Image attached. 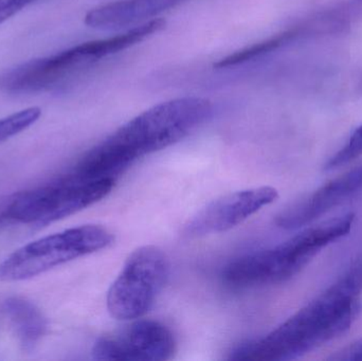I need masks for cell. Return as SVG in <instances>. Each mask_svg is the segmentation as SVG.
I'll return each instance as SVG.
<instances>
[{
    "label": "cell",
    "instance_id": "1",
    "mask_svg": "<svg viewBox=\"0 0 362 361\" xmlns=\"http://www.w3.org/2000/svg\"><path fill=\"white\" fill-rule=\"evenodd\" d=\"M361 294L362 256L325 292L276 330L236 347L229 360H298L350 331L361 312Z\"/></svg>",
    "mask_w": 362,
    "mask_h": 361
},
{
    "label": "cell",
    "instance_id": "2",
    "mask_svg": "<svg viewBox=\"0 0 362 361\" xmlns=\"http://www.w3.org/2000/svg\"><path fill=\"white\" fill-rule=\"evenodd\" d=\"M354 222V213L344 214L304 229L269 249L242 256L226 267L223 283L233 290L284 283L308 266L325 247L348 235Z\"/></svg>",
    "mask_w": 362,
    "mask_h": 361
},
{
    "label": "cell",
    "instance_id": "3",
    "mask_svg": "<svg viewBox=\"0 0 362 361\" xmlns=\"http://www.w3.org/2000/svg\"><path fill=\"white\" fill-rule=\"evenodd\" d=\"M213 114L204 97H187L163 102L121 126L104 141L129 165L137 159L177 143Z\"/></svg>",
    "mask_w": 362,
    "mask_h": 361
},
{
    "label": "cell",
    "instance_id": "4",
    "mask_svg": "<svg viewBox=\"0 0 362 361\" xmlns=\"http://www.w3.org/2000/svg\"><path fill=\"white\" fill-rule=\"evenodd\" d=\"M132 31L83 42L50 57H38L0 74V90L11 95L49 90L95 61L135 46Z\"/></svg>",
    "mask_w": 362,
    "mask_h": 361
},
{
    "label": "cell",
    "instance_id": "5",
    "mask_svg": "<svg viewBox=\"0 0 362 361\" xmlns=\"http://www.w3.org/2000/svg\"><path fill=\"white\" fill-rule=\"evenodd\" d=\"M112 231L83 225L31 242L0 263V281L18 282L42 275L70 261L95 254L114 243Z\"/></svg>",
    "mask_w": 362,
    "mask_h": 361
},
{
    "label": "cell",
    "instance_id": "6",
    "mask_svg": "<svg viewBox=\"0 0 362 361\" xmlns=\"http://www.w3.org/2000/svg\"><path fill=\"white\" fill-rule=\"evenodd\" d=\"M115 184L112 179L82 180L68 174L52 184L8 197V216L14 225L46 226L101 201Z\"/></svg>",
    "mask_w": 362,
    "mask_h": 361
},
{
    "label": "cell",
    "instance_id": "7",
    "mask_svg": "<svg viewBox=\"0 0 362 361\" xmlns=\"http://www.w3.org/2000/svg\"><path fill=\"white\" fill-rule=\"evenodd\" d=\"M167 256L156 246L138 248L127 259L107 295V309L118 320L144 317L156 302L169 277Z\"/></svg>",
    "mask_w": 362,
    "mask_h": 361
},
{
    "label": "cell",
    "instance_id": "8",
    "mask_svg": "<svg viewBox=\"0 0 362 361\" xmlns=\"http://www.w3.org/2000/svg\"><path fill=\"white\" fill-rule=\"evenodd\" d=\"M173 333L154 320H137L122 334L103 337L95 343L93 357L97 360H168L175 353Z\"/></svg>",
    "mask_w": 362,
    "mask_h": 361
},
{
    "label": "cell",
    "instance_id": "9",
    "mask_svg": "<svg viewBox=\"0 0 362 361\" xmlns=\"http://www.w3.org/2000/svg\"><path fill=\"white\" fill-rule=\"evenodd\" d=\"M279 197L272 187L247 189L215 199L198 211L185 227L187 237L226 232L243 224Z\"/></svg>",
    "mask_w": 362,
    "mask_h": 361
},
{
    "label": "cell",
    "instance_id": "10",
    "mask_svg": "<svg viewBox=\"0 0 362 361\" xmlns=\"http://www.w3.org/2000/svg\"><path fill=\"white\" fill-rule=\"evenodd\" d=\"M362 190V165L329 180L308 196L291 203L276 215V224L295 230L325 215Z\"/></svg>",
    "mask_w": 362,
    "mask_h": 361
},
{
    "label": "cell",
    "instance_id": "11",
    "mask_svg": "<svg viewBox=\"0 0 362 361\" xmlns=\"http://www.w3.org/2000/svg\"><path fill=\"white\" fill-rule=\"evenodd\" d=\"M187 0H118L89 11L85 23L93 29L116 30L144 23Z\"/></svg>",
    "mask_w": 362,
    "mask_h": 361
},
{
    "label": "cell",
    "instance_id": "12",
    "mask_svg": "<svg viewBox=\"0 0 362 361\" xmlns=\"http://www.w3.org/2000/svg\"><path fill=\"white\" fill-rule=\"evenodd\" d=\"M2 309L23 351H33L48 331L46 316L35 303L23 297H10Z\"/></svg>",
    "mask_w": 362,
    "mask_h": 361
},
{
    "label": "cell",
    "instance_id": "13",
    "mask_svg": "<svg viewBox=\"0 0 362 361\" xmlns=\"http://www.w3.org/2000/svg\"><path fill=\"white\" fill-rule=\"evenodd\" d=\"M297 30H289V31L272 36L268 40L257 42L252 46L247 47V48L236 51V52L223 57L215 64V67H234V66L242 65V64L248 63V61H253V59H259V57L276 50L280 47L284 46L287 42L293 40L297 36Z\"/></svg>",
    "mask_w": 362,
    "mask_h": 361
},
{
    "label": "cell",
    "instance_id": "14",
    "mask_svg": "<svg viewBox=\"0 0 362 361\" xmlns=\"http://www.w3.org/2000/svg\"><path fill=\"white\" fill-rule=\"evenodd\" d=\"M40 116V108L30 107L0 119V143H4L21 131H25L28 127L33 125Z\"/></svg>",
    "mask_w": 362,
    "mask_h": 361
},
{
    "label": "cell",
    "instance_id": "15",
    "mask_svg": "<svg viewBox=\"0 0 362 361\" xmlns=\"http://www.w3.org/2000/svg\"><path fill=\"white\" fill-rule=\"evenodd\" d=\"M362 156V125L353 131L348 142L325 163V171H335Z\"/></svg>",
    "mask_w": 362,
    "mask_h": 361
},
{
    "label": "cell",
    "instance_id": "16",
    "mask_svg": "<svg viewBox=\"0 0 362 361\" xmlns=\"http://www.w3.org/2000/svg\"><path fill=\"white\" fill-rule=\"evenodd\" d=\"M327 360L332 361H362V337L351 345L334 352Z\"/></svg>",
    "mask_w": 362,
    "mask_h": 361
},
{
    "label": "cell",
    "instance_id": "17",
    "mask_svg": "<svg viewBox=\"0 0 362 361\" xmlns=\"http://www.w3.org/2000/svg\"><path fill=\"white\" fill-rule=\"evenodd\" d=\"M35 1L37 0H0V23L8 20L10 17Z\"/></svg>",
    "mask_w": 362,
    "mask_h": 361
},
{
    "label": "cell",
    "instance_id": "18",
    "mask_svg": "<svg viewBox=\"0 0 362 361\" xmlns=\"http://www.w3.org/2000/svg\"><path fill=\"white\" fill-rule=\"evenodd\" d=\"M12 225L14 224L8 216L6 199V201H0V232H2L8 227L12 226Z\"/></svg>",
    "mask_w": 362,
    "mask_h": 361
},
{
    "label": "cell",
    "instance_id": "19",
    "mask_svg": "<svg viewBox=\"0 0 362 361\" xmlns=\"http://www.w3.org/2000/svg\"><path fill=\"white\" fill-rule=\"evenodd\" d=\"M362 14V0H352L349 2L348 8L341 11V14Z\"/></svg>",
    "mask_w": 362,
    "mask_h": 361
},
{
    "label": "cell",
    "instance_id": "20",
    "mask_svg": "<svg viewBox=\"0 0 362 361\" xmlns=\"http://www.w3.org/2000/svg\"><path fill=\"white\" fill-rule=\"evenodd\" d=\"M104 142V141H103ZM104 143H105V142H104ZM106 144V143H105ZM106 146H107V144H106ZM108 148H110V146H108ZM110 150H112V148H110ZM112 152H114V150H112ZM115 153V152H114ZM115 154H116V153H115ZM117 155V154H116ZM117 156H118V155H117ZM119 157V156H118ZM119 158H120V157H119ZM121 159V158H120ZM121 160H122V159H121ZM123 161V160H122ZM123 162H124V161H123ZM125 163V162H124ZM125 165H127V163H125Z\"/></svg>",
    "mask_w": 362,
    "mask_h": 361
}]
</instances>
